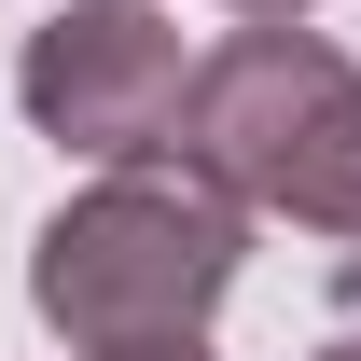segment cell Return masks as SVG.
<instances>
[{
    "label": "cell",
    "mask_w": 361,
    "mask_h": 361,
    "mask_svg": "<svg viewBox=\"0 0 361 361\" xmlns=\"http://www.w3.org/2000/svg\"><path fill=\"white\" fill-rule=\"evenodd\" d=\"M250 264V209L209 167H97L42 236H28V306L70 361H139V348H195L209 306Z\"/></svg>",
    "instance_id": "6da1fadb"
},
{
    "label": "cell",
    "mask_w": 361,
    "mask_h": 361,
    "mask_svg": "<svg viewBox=\"0 0 361 361\" xmlns=\"http://www.w3.org/2000/svg\"><path fill=\"white\" fill-rule=\"evenodd\" d=\"M180 167H209L236 209L361 250V70L319 28H236L195 56Z\"/></svg>",
    "instance_id": "7a4b0ae2"
},
{
    "label": "cell",
    "mask_w": 361,
    "mask_h": 361,
    "mask_svg": "<svg viewBox=\"0 0 361 361\" xmlns=\"http://www.w3.org/2000/svg\"><path fill=\"white\" fill-rule=\"evenodd\" d=\"M180 97H195V42H180L153 0H70L28 28L14 56V111L84 153V167H153L180 153Z\"/></svg>",
    "instance_id": "3957f363"
},
{
    "label": "cell",
    "mask_w": 361,
    "mask_h": 361,
    "mask_svg": "<svg viewBox=\"0 0 361 361\" xmlns=\"http://www.w3.org/2000/svg\"><path fill=\"white\" fill-rule=\"evenodd\" d=\"M223 14H236V28H306L319 0H223Z\"/></svg>",
    "instance_id": "277c9868"
},
{
    "label": "cell",
    "mask_w": 361,
    "mask_h": 361,
    "mask_svg": "<svg viewBox=\"0 0 361 361\" xmlns=\"http://www.w3.org/2000/svg\"><path fill=\"white\" fill-rule=\"evenodd\" d=\"M139 361H209V334H195V348H139Z\"/></svg>",
    "instance_id": "5b68a950"
},
{
    "label": "cell",
    "mask_w": 361,
    "mask_h": 361,
    "mask_svg": "<svg viewBox=\"0 0 361 361\" xmlns=\"http://www.w3.org/2000/svg\"><path fill=\"white\" fill-rule=\"evenodd\" d=\"M319 361H361V334H348V348H319Z\"/></svg>",
    "instance_id": "8992f818"
}]
</instances>
